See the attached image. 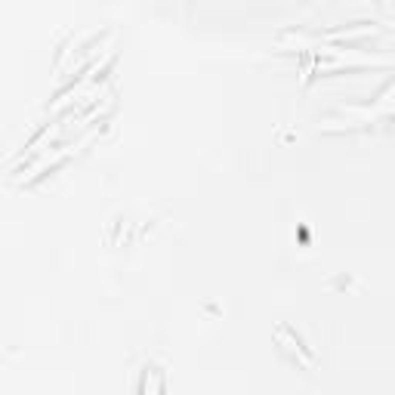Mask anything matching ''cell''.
<instances>
[{
	"label": "cell",
	"mask_w": 395,
	"mask_h": 395,
	"mask_svg": "<svg viewBox=\"0 0 395 395\" xmlns=\"http://www.w3.org/2000/svg\"><path fill=\"white\" fill-rule=\"evenodd\" d=\"M278 340H284V343H287V349H290V352H296V358H300V362H306V364H312V358L306 355V352H302V346H300V340H294L290 334H287L284 328L278 330Z\"/></svg>",
	"instance_id": "6da1fadb"
}]
</instances>
